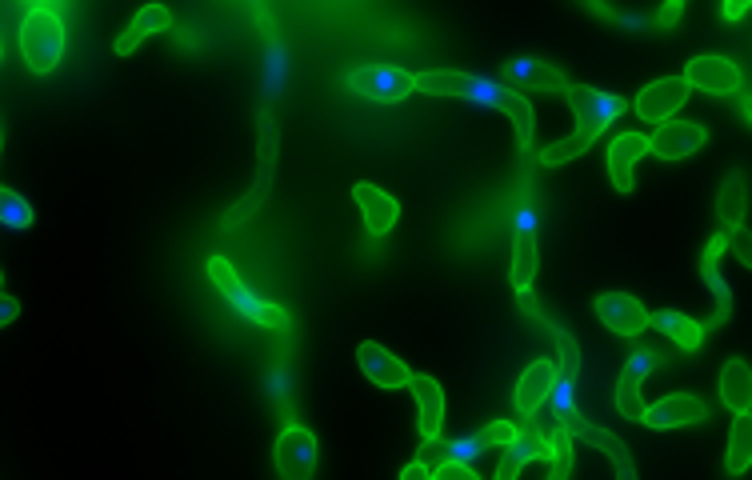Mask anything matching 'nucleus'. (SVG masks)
I'll return each mask as SVG.
<instances>
[{"label":"nucleus","mask_w":752,"mask_h":480,"mask_svg":"<svg viewBox=\"0 0 752 480\" xmlns=\"http://www.w3.org/2000/svg\"><path fill=\"white\" fill-rule=\"evenodd\" d=\"M640 385L645 380H637L633 373H620V380H617V408H620V417L625 420H640L645 417V397H640Z\"/></svg>","instance_id":"nucleus-30"},{"label":"nucleus","mask_w":752,"mask_h":480,"mask_svg":"<svg viewBox=\"0 0 752 480\" xmlns=\"http://www.w3.org/2000/svg\"><path fill=\"white\" fill-rule=\"evenodd\" d=\"M729 252H737V261L744 264V269H752V232L741 229V232H729Z\"/></svg>","instance_id":"nucleus-37"},{"label":"nucleus","mask_w":752,"mask_h":480,"mask_svg":"<svg viewBox=\"0 0 752 480\" xmlns=\"http://www.w3.org/2000/svg\"><path fill=\"white\" fill-rule=\"evenodd\" d=\"M685 81L689 88H700V93H712V96H732L741 93V69L729 61V56H697V61L685 64Z\"/></svg>","instance_id":"nucleus-9"},{"label":"nucleus","mask_w":752,"mask_h":480,"mask_svg":"<svg viewBox=\"0 0 752 480\" xmlns=\"http://www.w3.org/2000/svg\"><path fill=\"white\" fill-rule=\"evenodd\" d=\"M512 88L501 81L497 73H472L469 84H464V105L469 108H481V113H501L504 108V96H509Z\"/></svg>","instance_id":"nucleus-22"},{"label":"nucleus","mask_w":752,"mask_h":480,"mask_svg":"<svg viewBox=\"0 0 752 480\" xmlns=\"http://www.w3.org/2000/svg\"><path fill=\"white\" fill-rule=\"evenodd\" d=\"M752 469V413H741L729 428V452H724V472L744 477Z\"/></svg>","instance_id":"nucleus-24"},{"label":"nucleus","mask_w":752,"mask_h":480,"mask_svg":"<svg viewBox=\"0 0 752 480\" xmlns=\"http://www.w3.org/2000/svg\"><path fill=\"white\" fill-rule=\"evenodd\" d=\"M157 32H173V12L165 9V4H148V9H140L133 17V24H128L121 36H116L113 53L116 56H128L136 49V44L145 41V36H157Z\"/></svg>","instance_id":"nucleus-19"},{"label":"nucleus","mask_w":752,"mask_h":480,"mask_svg":"<svg viewBox=\"0 0 752 480\" xmlns=\"http://www.w3.org/2000/svg\"><path fill=\"white\" fill-rule=\"evenodd\" d=\"M345 84L353 96H365L373 105H400L417 93V73H408L400 64H361L348 69Z\"/></svg>","instance_id":"nucleus-4"},{"label":"nucleus","mask_w":752,"mask_h":480,"mask_svg":"<svg viewBox=\"0 0 752 480\" xmlns=\"http://www.w3.org/2000/svg\"><path fill=\"white\" fill-rule=\"evenodd\" d=\"M680 12H685V4H680V0H669V4H660V9L652 12V24H657V29H677Z\"/></svg>","instance_id":"nucleus-39"},{"label":"nucleus","mask_w":752,"mask_h":480,"mask_svg":"<svg viewBox=\"0 0 752 480\" xmlns=\"http://www.w3.org/2000/svg\"><path fill=\"white\" fill-rule=\"evenodd\" d=\"M549 417L564 420V417H581V380H568L561 376L553 385V397H549Z\"/></svg>","instance_id":"nucleus-29"},{"label":"nucleus","mask_w":752,"mask_h":480,"mask_svg":"<svg viewBox=\"0 0 752 480\" xmlns=\"http://www.w3.org/2000/svg\"><path fill=\"white\" fill-rule=\"evenodd\" d=\"M564 101H568V108H573V116H576V133L544 148L541 153L544 168H556V165H568V160H576V157H585L588 148L605 136V128H613L620 116L628 113L625 96L605 93V88H588V84H568Z\"/></svg>","instance_id":"nucleus-1"},{"label":"nucleus","mask_w":752,"mask_h":480,"mask_svg":"<svg viewBox=\"0 0 752 480\" xmlns=\"http://www.w3.org/2000/svg\"><path fill=\"white\" fill-rule=\"evenodd\" d=\"M704 140H709V128L697 125V121H669V125H657V133L648 136V145L660 160L692 157L697 148H704Z\"/></svg>","instance_id":"nucleus-11"},{"label":"nucleus","mask_w":752,"mask_h":480,"mask_svg":"<svg viewBox=\"0 0 752 480\" xmlns=\"http://www.w3.org/2000/svg\"><path fill=\"white\" fill-rule=\"evenodd\" d=\"M17 313H21V304H17V296L4 293V301H0V324H12V321H17Z\"/></svg>","instance_id":"nucleus-41"},{"label":"nucleus","mask_w":752,"mask_h":480,"mask_svg":"<svg viewBox=\"0 0 752 480\" xmlns=\"http://www.w3.org/2000/svg\"><path fill=\"white\" fill-rule=\"evenodd\" d=\"M613 24H620V29H628V32H648L652 29V12H617Z\"/></svg>","instance_id":"nucleus-38"},{"label":"nucleus","mask_w":752,"mask_h":480,"mask_svg":"<svg viewBox=\"0 0 752 480\" xmlns=\"http://www.w3.org/2000/svg\"><path fill=\"white\" fill-rule=\"evenodd\" d=\"M556 380H561V368L553 361H533L521 373V380H516V413L521 417H536L549 405V397H553Z\"/></svg>","instance_id":"nucleus-12"},{"label":"nucleus","mask_w":752,"mask_h":480,"mask_svg":"<svg viewBox=\"0 0 752 480\" xmlns=\"http://www.w3.org/2000/svg\"><path fill=\"white\" fill-rule=\"evenodd\" d=\"M744 12H752V0H732V4H721L724 21H741Z\"/></svg>","instance_id":"nucleus-40"},{"label":"nucleus","mask_w":752,"mask_h":480,"mask_svg":"<svg viewBox=\"0 0 752 480\" xmlns=\"http://www.w3.org/2000/svg\"><path fill=\"white\" fill-rule=\"evenodd\" d=\"M21 56L36 76H49L64 56V21L56 4H29L21 21Z\"/></svg>","instance_id":"nucleus-3"},{"label":"nucleus","mask_w":752,"mask_h":480,"mask_svg":"<svg viewBox=\"0 0 752 480\" xmlns=\"http://www.w3.org/2000/svg\"><path fill=\"white\" fill-rule=\"evenodd\" d=\"M432 480H481L472 465H457V460H445L432 469Z\"/></svg>","instance_id":"nucleus-36"},{"label":"nucleus","mask_w":752,"mask_h":480,"mask_svg":"<svg viewBox=\"0 0 752 480\" xmlns=\"http://www.w3.org/2000/svg\"><path fill=\"white\" fill-rule=\"evenodd\" d=\"M464 84H469V76L457 73V69H429V73H417V93H425V96H464Z\"/></svg>","instance_id":"nucleus-27"},{"label":"nucleus","mask_w":752,"mask_h":480,"mask_svg":"<svg viewBox=\"0 0 752 480\" xmlns=\"http://www.w3.org/2000/svg\"><path fill=\"white\" fill-rule=\"evenodd\" d=\"M717 388H721V405L729 408L732 417L752 413V365L749 361H741V356L724 361L721 376H717Z\"/></svg>","instance_id":"nucleus-17"},{"label":"nucleus","mask_w":752,"mask_h":480,"mask_svg":"<svg viewBox=\"0 0 752 480\" xmlns=\"http://www.w3.org/2000/svg\"><path fill=\"white\" fill-rule=\"evenodd\" d=\"M593 309L605 321V328H613L617 336H640L645 328H652V313L628 293H600Z\"/></svg>","instance_id":"nucleus-8"},{"label":"nucleus","mask_w":752,"mask_h":480,"mask_svg":"<svg viewBox=\"0 0 752 480\" xmlns=\"http://www.w3.org/2000/svg\"><path fill=\"white\" fill-rule=\"evenodd\" d=\"M356 361H361V373H365L376 388H408L412 385V373H408L405 361L393 356L388 348L373 345V341H365V345L356 348Z\"/></svg>","instance_id":"nucleus-13"},{"label":"nucleus","mask_w":752,"mask_h":480,"mask_svg":"<svg viewBox=\"0 0 752 480\" xmlns=\"http://www.w3.org/2000/svg\"><path fill=\"white\" fill-rule=\"evenodd\" d=\"M665 365V356L657 353V348H648V345H637L633 353H628L625 361V373H633L637 380H648V376L657 373V368Z\"/></svg>","instance_id":"nucleus-33"},{"label":"nucleus","mask_w":752,"mask_h":480,"mask_svg":"<svg viewBox=\"0 0 752 480\" xmlns=\"http://www.w3.org/2000/svg\"><path fill=\"white\" fill-rule=\"evenodd\" d=\"M501 76L516 81L521 88H536V93H568V76L556 69V64L533 61V56H516V61L501 64Z\"/></svg>","instance_id":"nucleus-15"},{"label":"nucleus","mask_w":752,"mask_h":480,"mask_svg":"<svg viewBox=\"0 0 752 480\" xmlns=\"http://www.w3.org/2000/svg\"><path fill=\"white\" fill-rule=\"evenodd\" d=\"M316 460H321V449H316V437L304 425H284L281 437H276V472L281 480H313Z\"/></svg>","instance_id":"nucleus-6"},{"label":"nucleus","mask_w":752,"mask_h":480,"mask_svg":"<svg viewBox=\"0 0 752 480\" xmlns=\"http://www.w3.org/2000/svg\"><path fill=\"white\" fill-rule=\"evenodd\" d=\"M32 220H36V212H32L29 200L9 185L0 188V225H4L9 232H29Z\"/></svg>","instance_id":"nucleus-26"},{"label":"nucleus","mask_w":752,"mask_h":480,"mask_svg":"<svg viewBox=\"0 0 752 480\" xmlns=\"http://www.w3.org/2000/svg\"><path fill=\"white\" fill-rule=\"evenodd\" d=\"M412 397H417V413H420V437L425 440H440V428H445V393L432 376H417L412 373Z\"/></svg>","instance_id":"nucleus-18"},{"label":"nucleus","mask_w":752,"mask_h":480,"mask_svg":"<svg viewBox=\"0 0 752 480\" xmlns=\"http://www.w3.org/2000/svg\"><path fill=\"white\" fill-rule=\"evenodd\" d=\"M481 432L489 437L492 449H509V445L521 440V425H509V420H492V425H484Z\"/></svg>","instance_id":"nucleus-34"},{"label":"nucleus","mask_w":752,"mask_h":480,"mask_svg":"<svg viewBox=\"0 0 752 480\" xmlns=\"http://www.w3.org/2000/svg\"><path fill=\"white\" fill-rule=\"evenodd\" d=\"M205 272H209V281L217 284V293L232 304V313L241 316V321L261 324V328H272V333H289V324H293V316L284 313L281 304L264 301V296L257 293V289H249V284H244L241 276H237V269H232V264L224 261V257H209Z\"/></svg>","instance_id":"nucleus-2"},{"label":"nucleus","mask_w":752,"mask_h":480,"mask_svg":"<svg viewBox=\"0 0 752 480\" xmlns=\"http://www.w3.org/2000/svg\"><path fill=\"white\" fill-rule=\"evenodd\" d=\"M645 153H652V145H648V136L640 133H620L613 145H608V177H613V188L617 192H633V168H637V160L645 157Z\"/></svg>","instance_id":"nucleus-16"},{"label":"nucleus","mask_w":752,"mask_h":480,"mask_svg":"<svg viewBox=\"0 0 752 480\" xmlns=\"http://www.w3.org/2000/svg\"><path fill=\"white\" fill-rule=\"evenodd\" d=\"M553 341H556V353H561V376H568V380H581V345H576V336L556 324Z\"/></svg>","instance_id":"nucleus-31"},{"label":"nucleus","mask_w":752,"mask_h":480,"mask_svg":"<svg viewBox=\"0 0 752 480\" xmlns=\"http://www.w3.org/2000/svg\"><path fill=\"white\" fill-rule=\"evenodd\" d=\"M741 113H744V121L752 125V93H749V96H741Z\"/></svg>","instance_id":"nucleus-42"},{"label":"nucleus","mask_w":752,"mask_h":480,"mask_svg":"<svg viewBox=\"0 0 752 480\" xmlns=\"http://www.w3.org/2000/svg\"><path fill=\"white\" fill-rule=\"evenodd\" d=\"M689 81L685 76H660V81L645 84L637 96V116L640 121H648V125H669V121H677V113L685 108V101H689Z\"/></svg>","instance_id":"nucleus-7"},{"label":"nucleus","mask_w":752,"mask_h":480,"mask_svg":"<svg viewBox=\"0 0 752 480\" xmlns=\"http://www.w3.org/2000/svg\"><path fill=\"white\" fill-rule=\"evenodd\" d=\"M704 420H709V405H704V400L692 397V393H672V397L657 400V405H648L645 417H640V425L665 432V428L704 425Z\"/></svg>","instance_id":"nucleus-10"},{"label":"nucleus","mask_w":752,"mask_h":480,"mask_svg":"<svg viewBox=\"0 0 752 480\" xmlns=\"http://www.w3.org/2000/svg\"><path fill=\"white\" fill-rule=\"evenodd\" d=\"M717 217L729 232L744 229V217H749V180L744 173H729V180L717 192Z\"/></svg>","instance_id":"nucleus-20"},{"label":"nucleus","mask_w":752,"mask_h":480,"mask_svg":"<svg viewBox=\"0 0 752 480\" xmlns=\"http://www.w3.org/2000/svg\"><path fill=\"white\" fill-rule=\"evenodd\" d=\"M353 197H356V205H361L365 229L373 232V237H385V232L400 220V200L393 197V192H385V188L361 180V185L353 188Z\"/></svg>","instance_id":"nucleus-14"},{"label":"nucleus","mask_w":752,"mask_h":480,"mask_svg":"<svg viewBox=\"0 0 752 480\" xmlns=\"http://www.w3.org/2000/svg\"><path fill=\"white\" fill-rule=\"evenodd\" d=\"M729 232H717V237L704 244V257H700V281L709 284V293H712V313L704 316V333H712V328H724L729 324V316H732V289H729V281H724V272H721V257L729 252Z\"/></svg>","instance_id":"nucleus-5"},{"label":"nucleus","mask_w":752,"mask_h":480,"mask_svg":"<svg viewBox=\"0 0 752 480\" xmlns=\"http://www.w3.org/2000/svg\"><path fill=\"white\" fill-rule=\"evenodd\" d=\"M536 269H541V252H536V237H529V232H516V237H512V272H509L512 289H516V293H524V289H533Z\"/></svg>","instance_id":"nucleus-23"},{"label":"nucleus","mask_w":752,"mask_h":480,"mask_svg":"<svg viewBox=\"0 0 752 480\" xmlns=\"http://www.w3.org/2000/svg\"><path fill=\"white\" fill-rule=\"evenodd\" d=\"M516 301H521V309H524V313H529V321H536V324H541V328H549V333H553L556 324L549 321V313H544V309H541V301H536V293H533V289H524V293H516Z\"/></svg>","instance_id":"nucleus-35"},{"label":"nucleus","mask_w":752,"mask_h":480,"mask_svg":"<svg viewBox=\"0 0 752 480\" xmlns=\"http://www.w3.org/2000/svg\"><path fill=\"white\" fill-rule=\"evenodd\" d=\"M269 397L276 400V405L289 413V425H296L293 420V376H289V365H272V373H269Z\"/></svg>","instance_id":"nucleus-32"},{"label":"nucleus","mask_w":752,"mask_h":480,"mask_svg":"<svg viewBox=\"0 0 752 480\" xmlns=\"http://www.w3.org/2000/svg\"><path fill=\"white\" fill-rule=\"evenodd\" d=\"M652 328L657 333H665L677 348H685V353H697L700 341H704V324L697 321V316H685L677 313V309H660V313H652Z\"/></svg>","instance_id":"nucleus-21"},{"label":"nucleus","mask_w":752,"mask_h":480,"mask_svg":"<svg viewBox=\"0 0 752 480\" xmlns=\"http://www.w3.org/2000/svg\"><path fill=\"white\" fill-rule=\"evenodd\" d=\"M501 113L512 121V128H516V145H521V153L529 157V148H533V133H536V116H533V105H529V96L512 88V93L504 96Z\"/></svg>","instance_id":"nucleus-25"},{"label":"nucleus","mask_w":752,"mask_h":480,"mask_svg":"<svg viewBox=\"0 0 752 480\" xmlns=\"http://www.w3.org/2000/svg\"><path fill=\"white\" fill-rule=\"evenodd\" d=\"M284 76H289V53L281 41H269L264 49V101H276L284 93Z\"/></svg>","instance_id":"nucleus-28"},{"label":"nucleus","mask_w":752,"mask_h":480,"mask_svg":"<svg viewBox=\"0 0 752 480\" xmlns=\"http://www.w3.org/2000/svg\"><path fill=\"white\" fill-rule=\"evenodd\" d=\"M544 480H564V477H556V472H549V477H544Z\"/></svg>","instance_id":"nucleus-43"}]
</instances>
